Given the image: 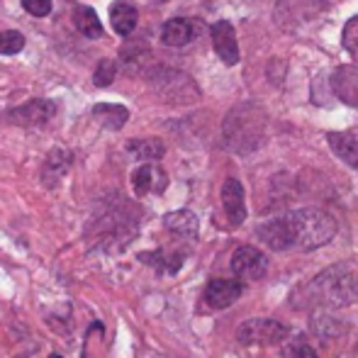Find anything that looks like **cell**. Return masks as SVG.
<instances>
[{
    "mask_svg": "<svg viewBox=\"0 0 358 358\" xmlns=\"http://www.w3.org/2000/svg\"><path fill=\"white\" fill-rule=\"evenodd\" d=\"M336 234V220L324 210L302 208L261 222L256 236L273 251H312Z\"/></svg>",
    "mask_w": 358,
    "mask_h": 358,
    "instance_id": "6da1fadb",
    "label": "cell"
},
{
    "mask_svg": "<svg viewBox=\"0 0 358 358\" xmlns=\"http://www.w3.org/2000/svg\"><path fill=\"white\" fill-rule=\"evenodd\" d=\"M266 124L268 115L259 103L244 100L236 108L229 110L224 117V142L236 154H251L256 151L266 139Z\"/></svg>",
    "mask_w": 358,
    "mask_h": 358,
    "instance_id": "7a4b0ae2",
    "label": "cell"
},
{
    "mask_svg": "<svg viewBox=\"0 0 358 358\" xmlns=\"http://www.w3.org/2000/svg\"><path fill=\"white\" fill-rule=\"evenodd\" d=\"M302 305H320V307H344L358 300V278L349 266L339 264L327 268L317 278L302 287ZM300 305V307H302Z\"/></svg>",
    "mask_w": 358,
    "mask_h": 358,
    "instance_id": "3957f363",
    "label": "cell"
},
{
    "mask_svg": "<svg viewBox=\"0 0 358 358\" xmlns=\"http://www.w3.org/2000/svg\"><path fill=\"white\" fill-rule=\"evenodd\" d=\"M151 85L166 98V103H195L200 98L198 85L193 78L171 69H159L151 73Z\"/></svg>",
    "mask_w": 358,
    "mask_h": 358,
    "instance_id": "277c9868",
    "label": "cell"
},
{
    "mask_svg": "<svg viewBox=\"0 0 358 358\" xmlns=\"http://www.w3.org/2000/svg\"><path fill=\"white\" fill-rule=\"evenodd\" d=\"M287 336V327L275 320H246L236 329V341L244 346H271Z\"/></svg>",
    "mask_w": 358,
    "mask_h": 358,
    "instance_id": "5b68a950",
    "label": "cell"
},
{
    "mask_svg": "<svg viewBox=\"0 0 358 358\" xmlns=\"http://www.w3.org/2000/svg\"><path fill=\"white\" fill-rule=\"evenodd\" d=\"M324 10L322 0H280L275 5V22L280 29H295L302 27L305 22H312L315 17H320V13Z\"/></svg>",
    "mask_w": 358,
    "mask_h": 358,
    "instance_id": "8992f818",
    "label": "cell"
},
{
    "mask_svg": "<svg viewBox=\"0 0 358 358\" xmlns=\"http://www.w3.org/2000/svg\"><path fill=\"white\" fill-rule=\"evenodd\" d=\"M57 115V103L49 98H34L29 103L13 108L5 117L10 124H17V127H39V124H47L49 120Z\"/></svg>",
    "mask_w": 358,
    "mask_h": 358,
    "instance_id": "52a82bcc",
    "label": "cell"
},
{
    "mask_svg": "<svg viewBox=\"0 0 358 358\" xmlns=\"http://www.w3.org/2000/svg\"><path fill=\"white\" fill-rule=\"evenodd\" d=\"M268 271V259L254 246H239L231 254V273L239 280H261Z\"/></svg>",
    "mask_w": 358,
    "mask_h": 358,
    "instance_id": "ba28073f",
    "label": "cell"
},
{
    "mask_svg": "<svg viewBox=\"0 0 358 358\" xmlns=\"http://www.w3.org/2000/svg\"><path fill=\"white\" fill-rule=\"evenodd\" d=\"M241 292H244V285H241V280H227V278H213L205 287V305L210 307V310H227V307H231L236 300L241 297Z\"/></svg>",
    "mask_w": 358,
    "mask_h": 358,
    "instance_id": "9c48e42d",
    "label": "cell"
},
{
    "mask_svg": "<svg viewBox=\"0 0 358 358\" xmlns=\"http://www.w3.org/2000/svg\"><path fill=\"white\" fill-rule=\"evenodd\" d=\"M331 93L341 100L344 105L358 110V66L356 64H346V66L334 69L329 78Z\"/></svg>",
    "mask_w": 358,
    "mask_h": 358,
    "instance_id": "30bf717a",
    "label": "cell"
},
{
    "mask_svg": "<svg viewBox=\"0 0 358 358\" xmlns=\"http://www.w3.org/2000/svg\"><path fill=\"white\" fill-rule=\"evenodd\" d=\"M210 34H213V47L217 52V57L227 64V66H236L239 64V44H236V32L231 27V22L227 20H220L210 27Z\"/></svg>",
    "mask_w": 358,
    "mask_h": 358,
    "instance_id": "8fae6325",
    "label": "cell"
},
{
    "mask_svg": "<svg viewBox=\"0 0 358 358\" xmlns=\"http://www.w3.org/2000/svg\"><path fill=\"white\" fill-rule=\"evenodd\" d=\"M222 205H224L227 220L231 227L244 224L246 220V203H244V188L236 178H227L222 183Z\"/></svg>",
    "mask_w": 358,
    "mask_h": 358,
    "instance_id": "7c38bea8",
    "label": "cell"
},
{
    "mask_svg": "<svg viewBox=\"0 0 358 358\" xmlns=\"http://www.w3.org/2000/svg\"><path fill=\"white\" fill-rule=\"evenodd\" d=\"M166 185H169V176L164 173V169H159L154 164H142L132 173V188L139 198H144L149 193H164Z\"/></svg>",
    "mask_w": 358,
    "mask_h": 358,
    "instance_id": "4fadbf2b",
    "label": "cell"
},
{
    "mask_svg": "<svg viewBox=\"0 0 358 358\" xmlns=\"http://www.w3.org/2000/svg\"><path fill=\"white\" fill-rule=\"evenodd\" d=\"M73 164V154L69 149H52L44 159L42 166V183L47 188H57L62 183V178L69 173Z\"/></svg>",
    "mask_w": 358,
    "mask_h": 358,
    "instance_id": "5bb4252c",
    "label": "cell"
},
{
    "mask_svg": "<svg viewBox=\"0 0 358 358\" xmlns=\"http://www.w3.org/2000/svg\"><path fill=\"white\" fill-rule=\"evenodd\" d=\"M195 32H198V27H195L193 20L173 17L161 27V42L166 47H185L195 37Z\"/></svg>",
    "mask_w": 358,
    "mask_h": 358,
    "instance_id": "9a60e30c",
    "label": "cell"
},
{
    "mask_svg": "<svg viewBox=\"0 0 358 358\" xmlns=\"http://www.w3.org/2000/svg\"><path fill=\"white\" fill-rule=\"evenodd\" d=\"M139 13L129 0H117V3L110 8V22H113V29L120 34V37H129L137 27Z\"/></svg>",
    "mask_w": 358,
    "mask_h": 358,
    "instance_id": "2e32d148",
    "label": "cell"
},
{
    "mask_svg": "<svg viewBox=\"0 0 358 358\" xmlns=\"http://www.w3.org/2000/svg\"><path fill=\"white\" fill-rule=\"evenodd\" d=\"M164 227L171 234L180 236V239H195L198 236V217L190 210H176L164 217Z\"/></svg>",
    "mask_w": 358,
    "mask_h": 358,
    "instance_id": "e0dca14e",
    "label": "cell"
},
{
    "mask_svg": "<svg viewBox=\"0 0 358 358\" xmlns=\"http://www.w3.org/2000/svg\"><path fill=\"white\" fill-rule=\"evenodd\" d=\"M93 117L98 120L105 129H113V132H117V129H122L124 124H127L129 110L124 108V105L100 103V105H95V108H93Z\"/></svg>",
    "mask_w": 358,
    "mask_h": 358,
    "instance_id": "ac0fdd59",
    "label": "cell"
},
{
    "mask_svg": "<svg viewBox=\"0 0 358 358\" xmlns=\"http://www.w3.org/2000/svg\"><path fill=\"white\" fill-rule=\"evenodd\" d=\"M327 142H329L331 151L344 161L351 169H358V139L344 132H329L327 134Z\"/></svg>",
    "mask_w": 358,
    "mask_h": 358,
    "instance_id": "d6986e66",
    "label": "cell"
},
{
    "mask_svg": "<svg viewBox=\"0 0 358 358\" xmlns=\"http://www.w3.org/2000/svg\"><path fill=\"white\" fill-rule=\"evenodd\" d=\"M73 24L83 37H88V39L103 37V24H100V17L95 15L93 8H88V5H78V8L73 10Z\"/></svg>",
    "mask_w": 358,
    "mask_h": 358,
    "instance_id": "ffe728a7",
    "label": "cell"
},
{
    "mask_svg": "<svg viewBox=\"0 0 358 358\" xmlns=\"http://www.w3.org/2000/svg\"><path fill=\"white\" fill-rule=\"evenodd\" d=\"M127 154L134 156L139 161H156L166 154V146L161 139L149 137V139H132L127 142Z\"/></svg>",
    "mask_w": 358,
    "mask_h": 358,
    "instance_id": "44dd1931",
    "label": "cell"
},
{
    "mask_svg": "<svg viewBox=\"0 0 358 358\" xmlns=\"http://www.w3.org/2000/svg\"><path fill=\"white\" fill-rule=\"evenodd\" d=\"M139 261H144V264H149L151 268L161 271V273H178L180 266H183L185 261V254H164V251H151V254H139Z\"/></svg>",
    "mask_w": 358,
    "mask_h": 358,
    "instance_id": "7402d4cb",
    "label": "cell"
},
{
    "mask_svg": "<svg viewBox=\"0 0 358 358\" xmlns=\"http://www.w3.org/2000/svg\"><path fill=\"white\" fill-rule=\"evenodd\" d=\"M24 49V37L15 29H3L0 32V57H13Z\"/></svg>",
    "mask_w": 358,
    "mask_h": 358,
    "instance_id": "603a6c76",
    "label": "cell"
},
{
    "mask_svg": "<svg viewBox=\"0 0 358 358\" xmlns=\"http://www.w3.org/2000/svg\"><path fill=\"white\" fill-rule=\"evenodd\" d=\"M341 44H344L346 52L354 57V62H358V15L351 17L344 24V32H341Z\"/></svg>",
    "mask_w": 358,
    "mask_h": 358,
    "instance_id": "cb8c5ba5",
    "label": "cell"
},
{
    "mask_svg": "<svg viewBox=\"0 0 358 358\" xmlns=\"http://www.w3.org/2000/svg\"><path fill=\"white\" fill-rule=\"evenodd\" d=\"M115 76H117V64H115L113 59H103V62L98 64V69H95L93 83L98 85V88H108L115 80Z\"/></svg>",
    "mask_w": 358,
    "mask_h": 358,
    "instance_id": "d4e9b609",
    "label": "cell"
},
{
    "mask_svg": "<svg viewBox=\"0 0 358 358\" xmlns=\"http://www.w3.org/2000/svg\"><path fill=\"white\" fill-rule=\"evenodd\" d=\"M22 8L34 17H47L52 13V0H22Z\"/></svg>",
    "mask_w": 358,
    "mask_h": 358,
    "instance_id": "484cf974",
    "label": "cell"
},
{
    "mask_svg": "<svg viewBox=\"0 0 358 358\" xmlns=\"http://www.w3.org/2000/svg\"><path fill=\"white\" fill-rule=\"evenodd\" d=\"M292 358H320V356H317V351L312 349L310 344H305L302 339H297L295 344H292Z\"/></svg>",
    "mask_w": 358,
    "mask_h": 358,
    "instance_id": "4316f807",
    "label": "cell"
},
{
    "mask_svg": "<svg viewBox=\"0 0 358 358\" xmlns=\"http://www.w3.org/2000/svg\"><path fill=\"white\" fill-rule=\"evenodd\" d=\"M49 358H64L62 354H52V356H49Z\"/></svg>",
    "mask_w": 358,
    "mask_h": 358,
    "instance_id": "83f0119b",
    "label": "cell"
}]
</instances>
